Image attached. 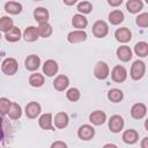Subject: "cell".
<instances>
[{"mask_svg": "<svg viewBox=\"0 0 148 148\" xmlns=\"http://www.w3.org/2000/svg\"><path fill=\"white\" fill-rule=\"evenodd\" d=\"M146 74V64L142 60H135L132 66H131V71H130V75L134 81H138L140 79H142Z\"/></svg>", "mask_w": 148, "mask_h": 148, "instance_id": "obj_1", "label": "cell"}, {"mask_svg": "<svg viewBox=\"0 0 148 148\" xmlns=\"http://www.w3.org/2000/svg\"><path fill=\"white\" fill-rule=\"evenodd\" d=\"M91 31H92V35L96 38H104L109 34V25L105 21L98 20L92 24Z\"/></svg>", "mask_w": 148, "mask_h": 148, "instance_id": "obj_2", "label": "cell"}, {"mask_svg": "<svg viewBox=\"0 0 148 148\" xmlns=\"http://www.w3.org/2000/svg\"><path fill=\"white\" fill-rule=\"evenodd\" d=\"M17 69H18V64H17L16 59H14V58H6L1 64V71L6 75L12 76V75L16 74Z\"/></svg>", "mask_w": 148, "mask_h": 148, "instance_id": "obj_3", "label": "cell"}, {"mask_svg": "<svg viewBox=\"0 0 148 148\" xmlns=\"http://www.w3.org/2000/svg\"><path fill=\"white\" fill-rule=\"evenodd\" d=\"M94 75L98 80H105L110 75V68L105 61H98L94 67Z\"/></svg>", "mask_w": 148, "mask_h": 148, "instance_id": "obj_4", "label": "cell"}, {"mask_svg": "<svg viewBox=\"0 0 148 148\" xmlns=\"http://www.w3.org/2000/svg\"><path fill=\"white\" fill-rule=\"evenodd\" d=\"M111 79L117 82V83H121L127 79V71L124 66L117 65L112 68L111 71Z\"/></svg>", "mask_w": 148, "mask_h": 148, "instance_id": "obj_5", "label": "cell"}, {"mask_svg": "<svg viewBox=\"0 0 148 148\" xmlns=\"http://www.w3.org/2000/svg\"><path fill=\"white\" fill-rule=\"evenodd\" d=\"M94 135H95V128L91 125L84 124V125L80 126L77 130V136H79V139H81L83 141L91 140L94 138Z\"/></svg>", "mask_w": 148, "mask_h": 148, "instance_id": "obj_6", "label": "cell"}, {"mask_svg": "<svg viewBox=\"0 0 148 148\" xmlns=\"http://www.w3.org/2000/svg\"><path fill=\"white\" fill-rule=\"evenodd\" d=\"M124 127V118L119 114H113L109 119V130L112 133H119Z\"/></svg>", "mask_w": 148, "mask_h": 148, "instance_id": "obj_7", "label": "cell"}, {"mask_svg": "<svg viewBox=\"0 0 148 148\" xmlns=\"http://www.w3.org/2000/svg\"><path fill=\"white\" fill-rule=\"evenodd\" d=\"M25 116L30 119H35L37 118L39 114H40V111H42V106L39 103L37 102H30L25 105Z\"/></svg>", "mask_w": 148, "mask_h": 148, "instance_id": "obj_8", "label": "cell"}, {"mask_svg": "<svg viewBox=\"0 0 148 148\" xmlns=\"http://www.w3.org/2000/svg\"><path fill=\"white\" fill-rule=\"evenodd\" d=\"M58 69H59L58 62L53 59H47L43 65V74H45L46 76H50V77L54 76L58 73Z\"/></svg>", "mask_w": 148, "mask_h": 148, "instance_id": "obj_9", "label": "cell"}, {"mask_svg": "<svg viewBox=\"0 0 148 148\" xmlns=\"http://www.w3.org/2000/svg\"><path fill=\"white\" fill-rule=\"evenodd\" d=\"M87 39V32L84 30H73L67 35V40L72 44L82 43Z\"/></svg>", "mask_w": 148, "mask_h": 148, "instance_id": "obj_10", "label": "cell"}, {"mask_svg": "<svg viewBox=\"0 0 148 148\" xmlns=\"http://www.w3.org/2000/svg\"><path fill=\"white\" fill-rule=\"evenodd\" d=\"M147 114V106L143 103H135L131 108V116L134 119H142Z\"/></svg>", "mask_w": 148, "mask_h": 148, "instance_id": "obj_11", "label": "cell"}, {"mask_svg": "<svg viewBox=\"0 0 148 148\" xmlns=\"http://www.w3.org/2000/svg\"><path fill=\"white\" fill-rule=\"evenodd\" d=\"M38 125L42 130L45 131H53V119H52V114L50 112L47 113H43L39 118H38Z\"/></svg>", "mask_w": 148, "mask_h": 148, "instance_id": "obj_12", "label": "cell"}, {"mask_svg": "<svg viewBox=\"0 0 148 148\" xmlns=\"http://www.w3.org/2000/svg\"><path fill=\"white\" fill-rule=\"evenodd\" d=\"M114 37L119 43H124L125 44V43H128L132 39V32H131V30L128 28L123 27V28H119V29L116 30Z\"/></svg>", "mask_w": 148, "mask_h": 148, "instance_id": "obj_13", "label": "cell"}, {"mask_svg": "<svg viewBox=\"0 0 148 148\" xmlns=\"http://www.w3.org/2000/svg\"><path fill=\"white\" fill-rule=\"evenodd\" d=\"M106 120V114L104 111L102 110H96V111H92L90 114H89V121L95 125V126H101L105 123Z\"/></svg>", "mask_w": 148, "mask_h": 148, "instance_id": "obj_14", "label": "cell"}, {"mask_svg": "<svg viewBox=\"0 0 148 148\" xmlns=\"http://www.w3.org/2000/svg\"><path fill=\"white\" fill-rule=\"evenodd\" d=\"M24 65H25V68L30 72H35L39 68L40 66V58L37 56V54H30L25 58V61H24Z\"/></svg>", "mask_w": 148, "mask_h": 148, "instance_id": "obj_15", "label": "cell"}, {"mask_svg": "<svg viewBox=\"0 0 148 148\" xmlns=\"http://www.w3.org/2000/svg\"><path fill=\"white\" fill-rule=\"evenodd\" d=\"M68 123H69V117H68V114H67L66 112L60 111V112H58V113L54 116L53 124H54V126H56L57 128L62 130V128L67 127Z\"/></svg>", "mask_w": 148, "mask_h": 148, "instance_id": "obj_16", "label": "cell"}, {"mask_svg": "<svg viewBox=\"0 0 148 148\" xmlns=\"http://www.w3.org/2000/svg\"><path fill=\"white\" fill-rule=\"evenodd\" d=\"M69 86V79L68 76H66L65 74H60L58 76H56L54 81H53V88L58 91H64L65 89H67V87Z\"/></svg>", "mask_w": 148, "mask_h": 148, "instance_id": "obj_17", "label": "cell"}, {"mask_svg": "<svg viewBox=\"0 0 148 148\" xmlns=\"http://www.w3.org/2000/svg\"><path fill=\"white\" fill-rule=\"evenodd\" d=\"M21 37H22L21 30L18 27H15V25H13L7 32H5V38L9 43H16L21 39Z\"/></svg>", "mask_w": 148, "mask_h": 148, "instance_id": "obj_18", "label": "cell"}, {"mask_svg": "<svg viewBox=\"0 0 148 148\" xmlns=\"http://www.w3.org/2000/svg\"><path fill=\"white\" fill-rule=\"evenodd\" d=\"M117 57L120 61L123 62H127L132 59V50L130 49V46L127 45H121L117 49Z\"/></svg>", "mask_w": 148, "mask_h": 148, "instance_id": "obj_19", "label": "cell"}, {"mask_svg": "<svg viewBox=\"0 0 148 148\" xmlns=\"http://www.w3.org/2000/svg\"><path fill=\"white\" fill-rule=\"evenodd\" d=\"M23 38H24V40H25V42H28V43L36 42V40L39 38L37 27L30 25V27L25 28V30L23 31Z\"/></svg>", "mask_w": 148, "mask_h": 148, "instance_id": "obj_20", "label": "cell"}, {"mask_svg": "<svg viewBox=\"0 0 148 148\" xmlns=\"http://www.w3.org/2000/svg\"><path fill=\"white\" fill-rule=\"evenodd\" d=\"M123 141L127 145H134L138 142L139 140V133L133 130V128H130V130H126L124 133H123V136H121Z\"/></svg>", "mask_w": 148, "mask_h": 148, "instance_id": "obj_21", "label": "cell"}, {"mask_svg": "<svg viewBox=\"0 0 148 148\" xmlns=\"http://www.w3.org/2000/svg\"><path fill=\"white\" fill-rule=\"evenodd\" d=\"M49 10L45 7H37L34 10V18L38 22V23H44L49 21Z\"/></svg>", "mask_w": 148, "mask_h": 148, "instance_id": "obj_22", "label": "cell"}, {"mask_svg": "<svg viewBox=\"0 0 148 148\" xmlns=\"http://www.w3.org/2000/svg\"><path fill=\"white\" fill-rule=\"evenodd\" d=\"M72 24L79 30H84L88 25V20L83 14H75L72 18Z\"/></svg>", "mask_w": 148, "mask_h": 148, "instance_id": "obj_23", "label": "cell"}, {"mask_svg": "<svg viewBox=\"0 0 148 148\" xmlns=\"http://www.w3.org/2000/svg\"><path fill=\"white\" fill-rule=\"evenodd\" d=\"M126 9L131 14H138L143 9V2L141 0H128L126 2Z\"/></svg>", "mask_w": 148, "mask_h": 148, "instance_id": "obj_24", "label": "cell"}, {"mask_svg": "<svg viewBox=\"0 0 148 148\" xmlns=\"http://www.w3.org/2000/svg\"><path fill=\"white\" fill-rule=\"evenodd\" d=\"M5 10L10 15H17L22 12V5L17 1H8L5 3Z\"/></svg>", "mask_w": 148, "mask_h": 148, "instance_id": "obj_25", "label": "cell"}, {"mask_svg": "<svg viewBox=\"0 0 148 148\" xmlns=\"http://www.w3.org/2000/svg\"><path fill=\"white\" fill-rule=\"evenodd\" d=\"M108 18H109V22H110L112 25H118V24H120V23L124 21L125 16H124V13H123L120 9H114V10H112V12L109 14Z\"/></svg>", "mask_w": 148, "mask_h": 148, "instance_id": "obj_26", "label": "cell"}, {"mask_svg": "<svg viewBox=\"0 0 148 148\" xmlns=\"http://www.w3.org/2000/svg\"><path fill=\"white\" fill-rule=\"evenodd\" d=\"M45 83V77L40 73H34L29 76V84L34 88H39Z\"/></svg>", "mask_w": 148, "mask_h": 148, "instance_id": "obj_27", "label": "cell"}, {"mask_svg": "<svg viewBox=\"0 0 148 148\" xmlns=\"http://www.w3.org/2000/svg\"><path fill=\"white\" fill-rule=\"evenodd\" d=\"M124 98V92L118 88H112L108 91V99L112 103H119Z\"/></svg>", "mask_w": 148, "mask_h": 148, "instance_id": "obj_28", "label": "cell"}, {"mask_svg": "<svg viewBox=\"0 0 148 148\" xmlns=\"http://www.w3.org/2000/svg\"><path fill=\"white\" fill-rule=\"evenodd\" d=\"M37 30H38V35L39 37H43V38H47L52 35L53 32V29H52V25L49 23V22H44V23H39V25L37 27Z\"/></svg>", "mask_w": 148, "mask_h": 148, "instance_id": "obj_29", "label": "cell"}, {"mask_svg": "<svg viewBox=\"0 0 148 148\" xmlns=\"http://www.w3.org/2000/svg\"><path fill=\"white\" fill-rule=\"evenodd\" d=\"M7 114H8L9 119H12V120H17V119H20L21 116H22V109H21V106H20L17 103H13V102H12V105H10L9 111H8Z\"/></svg>", "mask_w": 148, "mask_h": 148, "instance_id": "obj_30", "label": "cell"}, {"mask_svg": "<svg viewBox=\"0 0 148 148\" xmlns=\"http://www.w3.org/2000/svg\"><path fill=\"white\" fill-rule=\"evenodd\" d=\"M10 130V125L8 121L3 118V116L0 114V141L5 140L8 136V132Z\"/></svg>", "mask_w": 148, "mask_h": 148, "instance_id": "obj_31", "label": "cell"}, {"mask_svg": "<svg viewBox=\"0 0 148 148\" xmlns=\"http://www.w3.org/2000/svg\"><path fill=\"white\" fill-rule=\"evenodd\" d=\"M134 52L138 57L145 58L148 56V44L146 42H139L134 46Z\"/></svg>", "mask_w": 148, "mask_h": 148, "instance_id": "obj_32", "label": "cell"}, {"mask_svg": "<svg viewBox=\"0 0 148 148\" xmlns=\"http://www.w3.org/2000/svg\"><path fill=\"white\" fill-rule=\"evenodd\" d=\"M13 25H14V21L9 16H1L0 17V31L7 32Z\"/></svg>", "mask_w": 148, "mask_h": 148, "instance_id": "obj_33", "label": "cell"}, {"mask_svg": "<svg viewBox=\"0 0 148 148\" xmlns=\"http://www.w3.org/2000/svg\"><path fill=\"white\" fill-rule=\"evenodd\" d=\"M76 9L79 10L80 14H90L92 10V3L90 1H81L77 3Z\"/></svg>", "mask_w": 148, "mask_h": 148, "instance_id": "obj_34", "label": "cell"}, {"mask_svg": "<svg viewBox=\"0 0 148 148\" xmlns=\"http://www.w3.org/2000/svg\"><path fill=\"white\" fill-rule=\"evenodd\" d=\"M66 97L71 102H77L81 97V92L77 88H69L66 92Z\"/></svg>", "mask_w": 148, "mask_h": 148, "instance_id": "obj_35", "label": "cell"}, {"mask_svg": "<svg viewBox=\"0 0 148 148\" xmlns=\"http://www.w3.org/2000/svg\"><path fill=\"white\" fill-rule=\"evenodd\" d=\"M12 105V102L6 97H0V114L6 116L9 111V108Z\"/></svg>", "mask_w": 148, "mask_h": 148, "instance_id": "obj_36", "label": "cell"}, {"mask_svg": "<svg viewBox=\"0 0 148 148\" xmlns=\"http://www.w3.org/2000/svg\"><path fill=\"white\" fill-rule=\"evenodd\" d=\"M135 23L140 28H147L148 27V13H141V14H139L136 16V18H135Z\"/></svg>", "mask_w": 148, "mask_h": 148, "instance_id": "obj_37", "label": "cell"}, {"mask_svg": "<svg viewBox=\"0 0 148 148\" xmlns=\"http://www.w3.org/2000/svg\"><path fill=\"white\" fill-rule=\"evenodd\" d=\"M51 148H67V143L64 141H56L51 145Z\"/></svg>", "mask_w": 148, "mask_h": 148, "instance_id": "obj_38", "label": "cell"}, {"mask_svg": "<svg viewBox=\"0 0 148 148\" xmlns=\"http://www.w3.org/2000/svg\"><path fill=\"white\" fill-rule=\"evenodd\" d=\"M124 0H108V3L111 6V7H118L123 3Z\"/></svg>", "mask_w": 148, "mask_h": 148, "instance_id": "obj_39", "label": "cell"}, {"mask_svg": "<svg viewBox=\"0 0 148 148\" xmlns=\"http://www.w3.org/2000/svg\"><path fill=\"white\" fill-rule=\"evenodd\" d=\"M77 1H79V0H64V3L67 5V6H73V5H75Z\"/></svg>", "mask_w": 148, "mask_h": 148, "instance_id": "obj_40", "label": "cell"}, {"mask_svg": "<svg viewBox=\"0 0 148 148\" xmlns=\"http://www.w3.org/2000/svg\"><path fill=\"white\" fill-rule=\"evenodd\" d=\"M147 141H148V138H147V136H146V138H143V141H142V143H141V147H142V148H148Z\"/></svg>", "mask_w": 148, "mask_h": 148, "instance_id": "obj_41", "label": "cell"}, {"mask_svg": "<svg viewBox=\"0 0 148 148\" xmlns=\"http://www.w3.org/2000/svg\"><path fill=\"white\" fill-rule=\"evenodd\" d=\"M104 147H117L116 145H113V143H108V145H105Z\"/></svg>", "mask_w": 148, "mask_h": 148, "instance_id": "obj_42", "label": "cell"}, {"mask_svg": "<svg viewBox=\"0 0 148 148\" xmlns=\"http://www.w3.org/2000/svg\"><path fill=\"white\" fill-rule=\"evenodd\" d=\"M32 1H42V0H32Z\"/></svg>", "mask_w": 148, "mask_h": 148, "instance_id": "obj_43", "label": "cell"}, {"mask_svg": "<svg viewBox=\"0 0 148 148\" xmlns=\"http://www.w3.org/2000/svg\"><path fill=\"white\" fill-rule=\"evenodd\" d=\"M0 39H1V31H0Z\"/></svg>", "mask_w": 148, "mask_h": 148, "instance_id": "obj_44", "label": "cell"}, {"mask_svg": "<svg viewBox=\"0 0 148 148\" xmlns=\"http://www.w3.org/2000/svg\"><path fill=\"white\" fill-rule=\"evenodd\" d=\"M13 1H15V0H13Z\"/></svg>", "mask_w": 148, "mask_h": 148, "instance_id": "obj_45", "label": "cell"}]
</instances>
